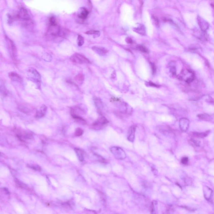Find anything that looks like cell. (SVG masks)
<instances>
[{"label": "cell", "mask_w": 214, "mask_h": 214, "mask_svg": "<svg viewBox=\"0 0 214 214\" xmlns=\"http://www.w3.org/2000/svg\"><path fill=\"white\" fill-rule=\"evenodd\" d=\"M69 34V31L58 24L49 26L46 33V37L50 39H54L57 37H65Z\"/></svg>", "instance_id": "6da1fadb"}, {"label": "cell", "mask_w": 214, "mask_h": 214, "mask_svg": "<svg viewBox=\"0 0 214 214\" xmlns=\"http://www.w3.org/2000/svg\"><path fill=\"white\" fill-rule=\"evenodd\" d=\"M15 19L24 22V24L27 25L31 23V18L27 9L24 7H21L19 9Z\"/></svg>", "instance_id": "7a4b0ae2"}, {"label": "cell", "mask_w": 214, "mask_h": 214, "mask_svg": "<svg viewBox=\"0 0 214 214\" xmlns=\"http://www.w3.org/2000/svg\"><path fill=\"white\" fill-rule=\"evenodd\" d=\"M5 39L7 44V49L10 55L13 60L16 61L17 57V50L16 46L13 41L8 38L7 36H5Z\"/></svg>", "instance_id": "3957f363"}, {"label": "cell", "mask_w": 214, "mask_h": 214, "mask_svg": "<svg viewBox=\"0 0 214 214\" xmlns=\"http://www.w3.org/2000/svg\"><path fill=\"white\" fill-rule=\"evenodd\" d=\"M27 72L29 79L35 83L38 87H40L41 84V76L38 71L34 68H30Z\"/></svg>", "instance_id": "277c9868"}, {"label": "cell", "mask_w": 214, "mask_h": 214, "mask_svg": "<svg viewBox=\"0 0 214 214\" xmlns=\"http://www.w3.org/2000/svg\"><path fill=\"white\" fill-rule=\"evenodd\" d=\"M71 61L78 64H89L91 62L85 56L79 53H75L70 57Z\"/></svg>", "instance_id": "5b68a950"}, {"label": "cell", "mask_w": 214, "mask_h": 214, "mask_svg": "<svg viewBox=\"0 0 214 214\" xmlns=\"http://www.w3.org/2000/svg\"><path fill=\"white\" fill-rule=\"evenodd\" d=\"M111 153L117 159L123 160L126 157V154L124 150L120 147L113 146L110 149Z\"/></svg>", "instance_id": "8992f818"}, {"label": "cell", "mask_w": 214, "mask_h": 214, "mask_svg": "<svg viewBox=\"0 0 214 214\" xmlns=\"http://www.w3.org/2000/svg\"><path fill=\"white\" fill-rule=\"evenodd\" d=\"M109 121L105 117H102L95 121L93 124L92 126L95 129H100L107 125Z\"/></svg>", "instance_id": "52a82bcc"}, {"label": "cell", "mask_w": 214, "mask_h": 214, "mask_svg": "<svg viewBox=\"0 0 214 214\" xmlns=\"http://www.w3.org/2000/svg\"><path fill=\"white\" fill-rule=\"evenodd\" d=\"M136 126L135 125H133L130 127L128 133V139L131 142H133L135 140V132Z\"/></svg>", "instance_id": "ba28073f"}, {"label": "cell", "mask_w": 214, "mask_h": 214, "mask_svg": "<svg viewBox=\"0 0 214 214\" xmlns=\"http://www.w3.org/2000/svg\"><path fill=\"white\" fill-rule=\"evenodd\" d=\"M89 14V12L87 8L85 7H81L78 13V17L80 19L84 20L87 18Z\"/></svg>", "instance_id": "9c48e42d"}, {"label": "cell", "mask_w": 214, "mask_h": 214, "mask_svg": "<svg viewBox=\"0 0 214 214\" xmlns=\"http://www.w3.org/2000/svg\"><path fill=\"white\" fill-rule=\"evenodd\" d=\"M8 77L10 79L13 81L20 83H21L23 82V80L21 77L15 72H12L8 73Z\"/></svg>", "instance_id": "30bf717a"}, {"label": "cell", "mask_w": 214, "mask_h": 214, "mask_svg": "<svg viewBox=\"0 0 214 214\" xmlns=\"http://www.w3.org/2000/svg\"><path fill=\"white\" fill-rule=\"evenodd\" d=\"M47 111V107L45 105H43L40 109L37 111L36 114V118H40L44 116Z\"/></svg>", "instance_id": "8fae6325"}, {"label": "cell", "mask_w": 214, "mask_h": 214, "mask_svg": "<svg viewBox=\"0 0 214 214\" xmlns=\"http://www.w3.org/2000/svg\"><path fill=\"white\" fill-rule=\"evenodd\" d=\"M133 31L136 32L139 34L145 36L146 34V28L144 25L140 24L138 27L133 28Z\"/></svg>", "instance_id": "7c38bea8"}, {"label": "cell", "mask_w": 214, "mask_h": 214, "mask_svg": "<svg viewBox=\"0 0 214 214\" xmlns=\"http://www.w3.org/2000/svg\"><path fill=\"white\" fill-rule=\"evenodd\" d=\"M74 151L75 152L78 159L80 161H83L84 160V151L81 149L79 148H74Z\"/></svg>", "instance_id": "4fadbf2b"}, {"label": "cell", "mask_w": 214, "mask_h": 214, "mask_svg": "<svg viewBox=\"0 0 214 214\" xmlns=\"http://www.w3.org/2000/svg\"><path fill=\"white\" fill-rule=\"evenodd\" d=\"M92 50H93L95 52L100 55H103L104 54H106L107 52V50L106 49L102 47H92Z\"/></svg>", "instance_id": "5bb4252c"}, {"label": "cell", "mask_w": 214, "mask_h": 214, "mask_svg": "<svg viewBox=\"0 0 214 214\" xmlns=\"http://www.w3.org/2000/svg\"><path fill=\"white\" fill-rule=\"evenodd\" d=\"M209 132H210V131H207L206 132H203V133L194 132V133H193V135L194 137H197V138H204V137L207 136L208 134H209Z\"/></svg>", "instance_id": "9a60e30c"}, {"label": "cell", "mask_w": 214, "mask_h": 214, "mask_svg": "<svg viewBox=\"0 0 214 214\" xmlns=\"http://www.w3.org/2000/svg\"><path fill=\"white\" fill-rule=\"evenodd\" d=\"M49 26H53L58 24L57 21L55 17H51L48 20Z\"/></svg>", "instance_id": "2e32d148"}, {"label": "cell", "mask_w": 214, "mask_h": 214, "mask_svg": "<svg viewBox=\"0 0 214 214\" xmlns=\"http://www.w3.org/2000/svg\"><path fill=\"white\" fill-rule=\"evenodd\" d=\"M94 102L97 108H98V109L99 110V111H100L103 107L102 102L99 99L95 98L94 99Z\"/></svg>", "instance_id": "e0dca14e"}, {"label": "cell", "mask_w": 214, "mask_h": 214, "mask_svg": "<svg viewBox=\"0 0 214 214\" xmlns=\"http://www.w3.org/2000/svg\"><path fill=\"white\" fill-rule=\"evenodd\" d=\"M74 80L78 83H82L84 80V76L81 74H79L75 77Z\"/></svg>", "instance_id": "ac0fdd59"}, {"label": "cell", "mask_w": 214, "mask_h": 214, "mask_svg": "<svg viewBox=\"0 0 214 214\" xmlns=\"http://www.w3.org/2000/svg\"><path fill=\"white\" fill-rule=\"evenodd\" d=\"M85 34L87 35H93L96 37H99L100 35V32L97 30H89L85 32Z\"/></svg>", "instance_id": "d6986e66"}, {"label": "cell", "mask_w": 214, "mask_h": 214, "mask_svg": "<svg viewBox=\"0 0 214 214\" xmlns=\"http://www.w3.org/2000/svg\"><path fill=\"white\" fill-rule=\"evenodd\" d=\"M78 44L79 47H81L84 43V39L81 35H79L78 37Z\"/></svg>", "instance_id": "ffe728a7"}, {"label": "cell", "mask_w": 214, "mask_h": 214, "mask_svg": "<svg viewBox=\"0 0 214 214\" xmlns=\"http://www.w3.org/2000/svg\"><path fill=\"white\" fill-rule=\"evenodd\" d=\"M200 119L205 120H208L210 119V117L209 115L206 114H201L197 116Z\"/></svg>", "instance_id": "44dd1931"}, {"label": "cell", "mask_w": 214, "mask_h": 214, "mask_svg": "<svg viewBox=\"0 0 214 214\" xmlns=\"http://www.w3.org/2000/svg\"><path fill=\"white\" fill-rule=\"evenodd\" d=\"M137 49L141 52L144 53H147L148 52V50L146 48V47L142 45H138L137 47Z\"/></svg>", "instance_id": "7402d4cb"}, {"label": "cell", "mask_w": 214, "mask_h": 214, "mask_svg": "<svg viewBox=\"0 0 214 214\" xmlns=\"http://www.w3.org/2000/svg\"><path fill=\"white\" fill-rule=\"evenodd\" d=\"M84 133L83 130L81 128H77L75 131V135L76 136H80L82 135Z\"/></svg>", "instance_id": "603a6c76"}, {"label": "cell", "mask_w": 214, "mask_h": 214, "mask_svg": "<svg viewBox=\"0 0 214 214\" xmlns=\"http://www.w3.org/2000/svg\"><path fill=\"white\" fill-rule=\"evenodd\" d=\"M189 159L187 157H185L183 158L182 159H181V162L184 164H187L188 162Z\"/></svg>", "instance_id": "cb8c5ba5"}, {"label": "cell", "mask_w": 214, "mask_h": 214, "mask_svg": "<svg viewBox=\"0 0 214 214\" xmlns=\"http://www.w3.org/2000/svg\"><path fill=\"white\" fill-rule=\"evenodd\" d=\"M191 142L193 144H194V145L196 146H200V142L199 141H198L197 140H194L193 139H192L191 140Z\"/></svg>", "instance_id": "d4e9b609"}, {"label": "cell", "mask_w": 214, "mask_h": 214, "mask_svg": "<svg viewBox=\"0 0 214 214\" xmlns=\"http://www.w3.org/2000/svg\"><path fill=\"white\" fill-rule=\"evenodd\" d=\"M147 84L150 86H151V87H159L158 85L156 84L153 83L152 82H147Z\"/></svg>", "instance_id": "484cf974"}, {"label": "cell", "mask_w": 214, "mask_h": 214, "mask_svg": "<svg viewBox=\"0 0 214 214\" xmlns=\"http://www.w3.org/2000/svg\"><path fill=\"white\" fill-rule=\"evenodd\" d=\"M30 167L31 168L33 169V170H36L40 171L41 170V168H40V167L38 166H34V165H33V166H30Z\"/></svg>", "instance_id": "4316f807"}, {"label": "cell", "mask_w": 214, "mask_h": 214, "mask_svg": "<svg viewBox=\"0 0 214 214\" xmlns=\"http://www.w3.org/2000/svg\"><path fill=\"white\" fill-rule=\"evenodd\" d=\"M126 42L128 44H132L133 43V41L132 39L130 37H127L126 39Z\"/></svg>", "instance_id": "83f0119b"}, {"label": "cell", "mask_w": 214, "mask_h": 214, "mask_svg": "<svg viewBox=\"0 0 214 214\" xmlns=\"http://www.w3.org/2000/svg\"><path fill=\"white\" fill-rule=\"evenodd\" d=\"M151 65L152 68L153 69V73H154L156 71V69L155 66L152 63L151 64Z\"/></svg>", "instance_id": "f1b7e54d"}]
</instances>
